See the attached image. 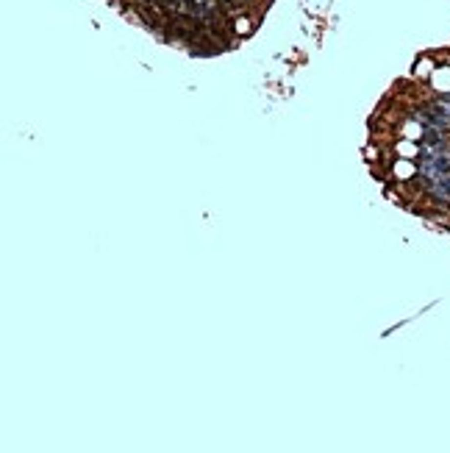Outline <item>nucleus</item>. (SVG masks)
Returning a JSON list of instances; mask_svg holds the SVG:
<instances>
[{"instance_id":"nucleus-1","label":"nucleus","mask_w":450,"mask_h":453,"mask_svg":"<svg viewBox=\"0 0 450 453\" xmlns=\"http://www.w3.org/2000/svg\"><path fill=\"white\" fill-rule=\"evenodd\" d=\"M367 162L392 200L450 231V59L423 61L378 106Z\"/></svg>"}]
</instances>
